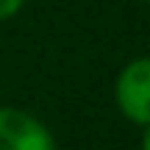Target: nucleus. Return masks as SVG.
Returning <instances> with one entry per match:
<instances>
[{"instance_id":"2","label":"nucleus","mask_w":150,"mask_h":150,"mask_svg":"<svg viewBox=\"0 0 150 150\" xmlns=\"http://www.w3.org/2000/svg\"><path fill=\"white\" fill-rule=\"evenodd\" d=\"M117 103L128 120L150 125V59L131 61L120 72Z\"/></svg>"},{"instance_id":"3","label":"nucleus","mask_w":150,"mask_h":150,"mask_svg":"<svg viewBox=\"0 0 150 150\" xmlns=\"http://www.w3.org/2000/svg\"><path fill=\"white\" fill-rule=\"evenodd\" d=\"M22 8V0H0V20H8Z\"/></svg>"},{"instance_id":"1","label":"nucleus","mask_w":150,"mask_h":150,"mask_svg":"<svg viewBox=\"0 0 150 150\" xmlns=\"http://www.w3.org/2000/svg\"><path fill=\"white\" fill-rule=\"evenodd\" d=\"M0 150H56L50 131L20 108H0Z\"/></svg>"},{"instance_id":"4","label":"nucleus","mask_w":150,"mask_h":150,"mask_svg":"<svg viewBox=\"0 0 150 150\" xmlns=\"http://www.w3.org/2000/svg\"><path fill=\"white\" fill-rule=\"evenodd\" d=\"M142 150H150V125H147V134H145V142H142Z\"/></svg>"}]
</instances>
